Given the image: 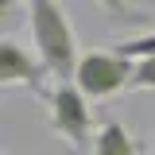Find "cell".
Returning <instances> with one entry per match:
<instances>
[{
    "instance_id": "obj_9",
    "label": "cell",
    "mask_w": 155,
    "mask_h": 155,
    "mask_svg": "<svg viewBox=\"0 0 155 155\" xmlns=\"http://www.w3.org/2000/svg\"><path fill=\"white\" fill-rule=\"evenodd\" d=\"M19 4H23V0H0V16H4V19H16L19 16Z\"/></svg>"
},
{
    "instance_id": "obj_2",
    "label": "cell",
    "mask_w": 155,
    "mask_h": 155,
    "mask_svg": "<svg viewBox=\"0 0 155 155\" xmlns=\"http://www.w3.org/2000/svg\"><path fill=\"white\" fill-rule=\"evenodd\" d=\"M47 120L70 147H89L93 143V109H89V97L78 89V81H58L54 89L47 93Z\"/></svg>"
},
{
    "instance_id": "obj_3",
    "label": "cell",
    "mask_w": 155,
    "mask_h": 155,
    "mask_svg": "<svg viewBox=\"0 0 155 155\" xmlns=\"http://www.w3.org/2000/svg\"><path fill=\"white\" fill-rule=\"evenodd\" d=\"M132 78H136V62L124 58L120 51H89V54H81L74 70L78 89L89 101H105L120 89H132Z\"/></svg>"
},
{
    "instance_id": "obj_5",
    "label": "cell",
    "mask_w": 155,
    "mask_h": 155,
    "mask_svg": "<svg viewBox=\"0 0 155 155\" xmlns=\"http://www.w3.org/2000/svg\"><path fill=\"white\" fill-rule=\"evenodd\" d=\"M93 155H140V140L128 132L124 120L105 116L97 124V136H93Z\"/></svg>"
},
{
    "instance_id": "obj_10",
    "label": "cell",
    "mask_w": 155,
    "mask_h": 155,
    "mask_svg": "<svg viewBox=\"0 0 155 155\" xmlns=\"http://www.w3.org/2000/svg\"><path fill=\"white\" fill-rule=\"evenodd\" d=\"M151 155H155V147H151Z\"/></svg>"
},
{
    "instance_id": "obj_4",
    "label": "cell",
    "mask_w": 155,
    "mask_h": 155,
    "mask_svg": "<svg viewBox=\"0 0 155 155\" xmlns=\"http://www.w3.org/2000/svg\"><path fill=\"white\" fill-rule=\"evenodd\" d=\"M43 78H51V70L43 66L39 54H31L27 47H19L16 39H4V43H0V85H4V89L23 85V89H31V93H39L47 101L51 89L43 85Z\"/></svg>"
},
{
    "instance_id": "obj_6",
    "label": "cell",
    "mask_w": 155,
    "mask_h": 155,
    "mask_svg": "<svg viewBox=\"0 0 155 155\" xmlns=\"http://www.w3.org/2000/svg\"><path fill=\"white\" fill-rule=\"evenodd\" d=\"M116 51H120L124 58H132V62L155 58V31H147V35H136V39H120V43H116Z\"/></svg>"
},
{
    "instance_id": "obj_7",
    "label": "cell",
    "mask_w": 155,
    "mask_h": 155,
    "mask_svg": "<svg viewBox=\"0 0 155 155\" xmlns=\"http://www.w3.org/2000/svg\"><path fill=\"white\" fill-rule=\"evenodd\" d=\"M132 89H155V58H143V62H136Z\"/></svg>"
},
{
    "instance_id": "obj_8",
    "label": "cell",
    "mask_w": 155,
    "mask_h": 155,
    "mask_svg": "<svg viewBox=\"0 0 155 155\" xmlns=\"http://www.w3.org/2000/svg\"><path fill=\"white\" fill-rule=\"evenodd\" d=\"M93 4H101L113 19H140V16H132V0H93Z\"/></svg>"
},
{
    "instance_id": "obj_1",
    "label": "cell",
    "mask_w": 155,
    "mask_h": 155,
    "mask_svg": "<svg viewBox=\"0 0 155 155\" xmlns=\"http://www.w3.org/2000/svg\"><path fill=\"white\" fill-rule=\"evenodd\" d=\"M27 23H31V39H35V54L43 58L51 78L74 81L81 54H78V35L66 8L58 0H27Z\"/></svg>"
}]
</instances>
